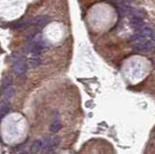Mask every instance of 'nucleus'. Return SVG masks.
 <instances>
[{
  "mask_svg": "<svg viewBox=\"0 0 155 154\" xmlns=\"http://www.w3.org/2000/svg\"><path fill=\"white\" fill-rule=\"evenodd\" d=\"M131 42L133 47L137 52H148L152 49V44L149 41L145 40L144 37L138 35H134L131 37Z\"/></svg>",
  "mask_w": 155,
  "mask_h": 154,
  "instance_id": "f257e3e1",
  "label": "nucleus"
},
{
  "mask_svg": "<svg viewBox=\"0 0 155 154\" xmlns=\"http://www.w3.org/2000/svg\"><path fill=\"white\" fill-rule=\"evenodd\" d=\"M13 70L17 75H23L27 70V65L23 60H18L13 65Z\"/></svg>",
  "mask_w": 155,
  "mask_h": 154,
  "instance_id": "f03ea898",
  "label": "nucleus"
},
{
  "mask_svg": "<svg viewBox=\"0 0 155 154\" xmlns=\"http://www.w3.org/2000/svg\"><path fill=\"white\" fill-rule=\"evenodd\" d=\"M49 20H50V18L48 16H38V17L32 20V24L38 27H43L49 23Z\"/></svg>",
  "mask_w": 155,
  "mask_h": 154,
  "instance_id": "7ed1b4c3",
  "label": "nucleus"
},
{
  "mask_svg": "<svg viewBox=\"0 0 155 154\" xmlns=\"http://www.w3.org/2000/svg\"><path fill=\"white\" fill-rule=\"evenodd\" d=\"M31 23H32V20H23V21H15V23L11 25V27L14 28V29L23 30V29H25V28H27Z\"/></svg>",
  "mask_w": 155,
  "mask_h": 154,
  "instance_id": "20e7f679",
  "label": "nucleus"
},
{
  "mask_svg": "<svg viewBox=\"0 0 155 154\" xmlns=\"http://www.w3.org/2000/svg\"><path fill=\"white\" fill-rule=\"evenodd\" d=\"M15 94H16V90L14 87L12 85L8 86L3 90V98H4L5 101H10L13 97L15 96Z\"/></svg>",
  "mask_w": 155,
  "mask_h": 154,
  "instance_id": "39448f33",
  "label": "nucleus"
},
{
  "mask_svg": "<svg viewBox=\"0 0 155 154\" xmlns=\"http://www.w3.org/2000/svg\"><path fill=\"white\" fill-rule=\"evenodd\" d=\"M138 33H139V35L144 37H144H151V35H152V33H153V30H152V28L151 27L144 25L143 27L139 28Z\"/></svg>",
  "mask_w": 155,
  "mask_h": 154,
  "instance_id": "423d86ee",
  "label": "nucleus"
},
{
  "mask_svg": "<svg viewBox=\"0 0 155 154\" xmlns=\"http://www.w3.org/2000/svg\"><path fill=\"white\" fill-rule=\"evenodd\" d=\"M10 111V104L8 101H3L0 103V117H3L5 114H7Z\"/></svg>",
  "mask_w": 155,
  "mask_h": 154,
  "instance_id": "0eeeda50",
  "label": "nucleus"
},
{
  "mask_svg": "<svg viewBox=\"0 0 155 154\" xmlns=\"http://www.w3.org/2000/svg\"><path fill=\"white\" fill-rule=\"evenodd\" d=\"M144 20L142 18H138V17H133L131 18V25L133 27L137 28V29H139V28L143 27L144 26Z\"/></svg>",
  "mask_w": 155,
  "mask_h": 154,
  "instance_id": "6e6552de",
  "label": "nucleus"
},
{
  "mask_svg": "<svg viewBox=\"0 0 155 154\" xmlns=\"http://www.w3.org/2000/svg\"><path fill=\"white\" fill-rule=\"evenodd\" d=\"M42 63V59H41L39 56H33L28 59V64H29L30 67L32 68H36L38 66H40Z\"/></svg>",
  "mask_w": 155,
  "mask_h": 154,
  "instance_id": "1a4fd4ad",
  "label": "nucleus"
},
{
  "mask_svg": "<svg viewBox=\"0 0 155 154\" xmlns=\"http://www.w3.org/2000/svg\"><path fill=\"white\" fill-rule=\"evenodd\" d=\"M42 146H43V143H42V141L41 140H37L35 141L34 143H32V146H31V152L34 153V154H36L38 153L41 150V148H42Z\"/></svg>",
  "mask_w": 155,
  "mask_h": 154,
  "instance_id": "9d476101",
  "label": "nucleus"
},
{
  "mask_svg": "<svg viewBox=\"0 0 155 154\" xmlns=\"http://www.w3.org/2000/svg\"><path fill=\"white\" fill-rule=\"evenodd\" d=\"M42 51H43V46H41L40 44H34L30 52L33 56H38L39 54H41Z\"/></svg>",
  "mask_w": 155,
  "mask_h": 154,
  "instance_id": "9b49d317",
  "label": "nucleus"
},
{
  "mask_svg": "<svg viewBox=\"0 0 155 154\" xmlns=\"http://www.w3.org/2000/svg\"><path fill=\"white\" fill-rule=\"evenodd\" d=\"M61 128H62L61 123H60L59 121H54L52 125H50V130L52 133H57V132H59L60 130H61Z\"/></svg>",
  "mask_w": 155,
  "mask_h": 154,
  "instance_id": "f8f14e48",
  "label": "nucleus"
},
{
  "mask_svg": "<svg viewBox=\"0 0 155 154\" xmlns=\"http://www.w3.org/2000/svg\"><path fill=\"white\" fill-rule=\"evenodd\" d=\"M11 83H12V78L11 77H5L2 80V86L6 88L8 86H11Z\"/></svg>",
  "mask_w": 155,
  "mask_h": 154,
  "instance_id": "ddd939ff",
  "label": "nucleus"
},
{
  "mask_svg": "<svg viewBox=\"0 0 155 154\" xmlns=\"http://www.w3.org/2000/svg\"><path fill=\"white\" fill-rule=\"evenodd\" d=\"M151 39H152L154 42H155V32L152 33V35H151Z\"/></svg>",
  "mask_w": 155,
  "mask_h": 154,
  "instance_id": "4468645a",
  "label": "nucleus"
},
{
  "mask_svg": "<svg viewBox=\"0 0 155 154\" xmlns=\"http://www.w3.org/2000/svg\"><path fill=\"white\" fill-rule=\"evenodd\" d=\"M18 154H27L26 152H25V151H21V152H20V153H18Z\"/></svg>",
  "mask_w": 155,
  "mask_h": 154,
  "instance_id": "2eb2a0df",
  "label": "nucleus"
}]
</instances>
